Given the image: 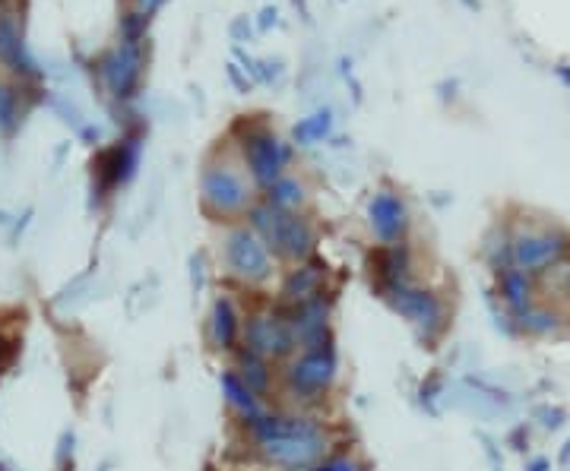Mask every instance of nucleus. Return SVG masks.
Instances as JSON below:
<instances>
[{"mask_svg":"<svg viewBox=\"0 0 570 471\" xmlns=\"http://www.w3.org/2000/svg\"><path fill=\"white\" fill-rule=\"evenodd\" d=\"M263 462L282 471H308L323 459L327 434L311 418H285V415H257L251 421Z\"/></svg>","mask_w":570,"mask_h":471,"instance_id":"f257e3e1","label":"nucleus"},{"mask_svg":"<svg viewBox=\"0 0 570 471\" xmlns=\"http://www.w3.org/2000/svg\"><path fill=\"white\" fill-rule=\"evenodd\" d=\"M251 225L257 231V238L266 244V250H273L282 260H308L314 253V228L308 219H301L292 209L279 206H254L251 209Z\"/></svg>","mask_w":570,"mask_h":471,"instance_id":"f03ea898","label":"nucleus"},{"mask_svg":"<svg viewBox=\"0 0 570 471\" xmlns=\"http://www.w3.org/2000/svg\"><path fill=\"white\" fill-rule=\"evenodd\" d=\"M384 298L390 301V307L396 313H403L406 320L415 323V329L422 332L425 342H434L437 336L444 332L447 326V313H444V304L434 298L431 291H422V288H412L406 282L393 285Z\"/></svg>","mask_w":570,"mask_h":471,"instance_id":"7ed1b4c3","label":"nucleus"},{"mask_svg":"<svg viewBox=\"0 0 570 471\" xmlns=\"http://www.w3.org/2000/svg\"><path fill=\"white\" fill-rule=\"evenodd\" d=\"M203 206L213 215H238L251 203V190L235 165H209L203 171Z\"/></svg>","mask_w":570,"mask_h":471,"instance_id":"20e7f679","label":"nucleus"},{"mask_svg":"<svg viewBox=\"0 0 570 471\" xmlns=\"http://www.w3.org/2000/svg\"><path fill=\"white\" fill-rule=\"evenodd\" d=\"M336 377V355L333 348H317L304 351L298 361L289 364L285 370V386L295 399H317L330 389Z\"/></svg>","mask_w":570,"mask_h":471,"instance_id":"39448f33","label":"nucleus"},{"mask_svg":"<svg viewBox=\"0 0 570 471\" xmlns=\"http://www.w3.org/2000/svg\"><path fill=\"white\" fill-rule=\"evenodd\" d=\"M225 260H228V269H232L235 276L244 282H263L273 272L270 250H266V244L247 228H235L232 234H228Z\"/></svg>","mask_w":570,"mask_h":471,"instance_id":"423d86ee","label":"nucleus"},{"mask_svg":"<svg viewBox=\"0 0 570 471\" xmlns=\"http://www.w3.org/2000/svg\"><path fill=\"white\" fill-rule=\"evenodd\" d=\"M244 159L254 174V181L270 187L273 181L282 178V168L289 162V149L279 143L276 133H270L266 127H254L244 136Z\"/></svg>","mask_w":570,"mask_h":471,"instance_id":"0eeeda50","label":"nucleus"},{"mask_svg":"<svg viewBox=\"0 0 570 471\" xmlns=\"http://www.w3.org/2000/svg\"><path fill=\"white\" fill-rule=\"evenodd\" d=\"M244 342H247V351H254V355H260L263 361L266 358H289L295 351L292 326L285 317H279V313H273V317L257 313V317L247 320Z\"/></svg>","mask_w":570,"mask_h":471,"instance_id":"6e6552de","label":"nucleus"},{"mask_svg":"<svg viewBox=\"0 0 570 471\" xmlns=\"http://www.w3.org/2000/svg\"><path fill=\"white\" fill-rule=\"evenodd\" d=\"M285 320L292 326L295 345L301 342L304 351H317L327 345V304H323V298L301 307H289V317Z\"/></svg>","mask_w":570,"mask_h":471,"instance_id":"1a4fd4ad","label":"nucleus"},{"mask_svg":"<svg viewBox=\"0 0 570 471\" xmlns=\"http://www.w3.org/2000/svg\"><path fill=\"white\" fill-rule=\"evenodd\" d=\"M323 285H327V269L320 263H304L292 269L282 282V301L289 307H301L323 298Z\"/></svg>","mask_w":570,"mask_h":471,"instance_id":"9d476101","label":"nucleus"},{"mask_svg":"<svg viewBox=\"0 0 570 471\" xmlns=\"http://www.w3.org/2000/svg\"><path fill=\"white\" fill-rule=\"evenodd\" d=\"M564 250V241L558 234H523L513 244V260H517L520 272H539L548 263H555Z\"/></svg>","mask_w":570,"mask_h":471,"instance_id":"9b49d317","label":"nucleus"},{"mask_svg":"<svg viewBox=\"0 0 570 471\" xmlns=\"http://www.w3.org/2000/svg\"><path fill=\"white\" fill-rule=\"evenodd\" d=\"M368 215H371V228L380 241H399V234L406 231L409 219H406V206L403 200H399L396 193L384 190V193H377L371 206H368Z\"/></svg>","mask_w":570,"mask_h":471,"instance_id":"f8f14e48","label":"nucleus"},{"mask_svg":"<svg viewBox=\"0 0 570 471\" xmlns=\"http://www.w3.org/2000/svg\"><path fill=\"white\" fill-rule=\"evenodd\" d=\"M368 266H371V276L377 279V288L387 294L393 285H399V282H403V276H406V253L393 250V247H380L368 257Z\"/></svg>","mask_w":570,"mask_h":471,"instance_id":"ddd939ff","label":"nucleus"},{"mask_svg":"<svg viewBox=\"0 0 570 471\" xmlns=\"http://www.w3.org/2000/svg\"><path fill=\"white\" fill-rule=\"evenodd\" d=\"M108 73V83L114 89V95H127L130 86L137 83V76H140V54L133 45H124L118 54L111 57V67H105Z\"/></svg>","mask_w":570,"mask_h":471,"instance_id":"4468645a","label":"nucleus"},{"mask_svg":"<svg viewBox=\"0 0 570 471\" xmlns=\"http://www.w3.org/2000/svg\"><path fill=\"white\" fill-rule=\"evenodd\" d=\"M238 313L232 307V301L219 298L213 304V320H209V339H213L216 348H232L238 339Z\"/></svg>","mask_w":570,"mask_h":471,"instance_id":"2eb2a0df","label":"nucleus"},{"mask_svg":"<svg viewBox=\"0 0 570 471\" xmlns=\"http://www.w3.org/2000/svg\"><path fill=\"white\" fill-rule=\"evenodd\" d=\"M222 392H225V399H228V405H235L244 418H257L260 415V405H257V396L251 389H247L244 383H241V377L238 374H222Z\"/></svg>","mask_w":570,"mask_h":471,"instance_id":"dca6fc26","label":"nucleus"},{"mask_svg":"<svg viewBox=\"0 0 570 471\" xmlns=\"http://www.w3.org/2000/svg\"><path fill=\"white\" fill-rule=\"evenodd\" d=\"M238 370H241V383L247 386L257 396V392H266L270 389V370H266V361L260 355H254V351H244V355L238 358Z\"/></svg>","mask_w":570,"mask_h":471,"instance_id":"f3484780","label":"nucleus"},{"mask_svg":"<svg viewBox=\"0 0 570 471\" xmlns=\"http://www.w3.org/2000/svg\"><path fill=\"white\" fill-rule=\"evenodd\" d=\"M501 291H504V301H507L510 310L523 313V310L529 307V294H532V288H529L526 272H520V269H504V276H501Z\"/></svg>","mask_w":570,"mask_h":471,"instance_id":"a211bd4d","label":"nucleus"},{"mask_svg":"<svg viewBox=\"0 0 570 471\" xmlns=\"http://www.w3.org/2000/svg\"><path fill=\"white\" fill-rule=\"evenodd\" d=\"M0 57H7L16 70H29V61L23 57V45H19V35L7 16H0Z\"/></svg>","mask_w":570,"mask_h":471,"instance_id":"6ab92c4d","label":"nucleus"},{"mask_svg":"<svg viewBox=\"0 0 570 471\" xmlns=\"http://www.w3.org/2000/svg\"><path fill=\"white\" fill-rule=\"evenodd\" d=\"M304 200V187L292 178H279L270 184V206H279V209H292Z\"/></svg>","mask_w":570,"mask_h":471,"instance_id":"aec40b11","label":"nucleus"},{"mask_svg":"<svg viewBox=\"0 0 570 471\" xmlns=\"http://www.w3.org/2000/svg\"><path fill=\"white\" fill-rule=\"evenodd\" d=\"M330 130V114L323 111V114H314L311 121H304V124H298L295 127V140L298 143H314V140H320L323 133Z\"/></svg>","mask_w":570,"mask_h":471,"instance_id":"412c9836","label":"nucleus"},{"mask_svg":"<svg viewBox=\"0 0 570 471\" xmlns=\"http://www.w3.org/2000/svg\"><path fill=\"white\" fill-rule=\"evenodd\" d=\"M520 320H523V326H526L529 332H555V329H558V317H555V313H548V310H532V307H526V310L520 313Z\"/></svg>","mask_w":570,"mask_h":471,"instance_id":"4be33fe9","label":"nucleus"},{"mask_svg":"<svg viewBox=\"0 0 570 471\" xmlns=\"http://www.w3.org/2000/svg\"><path fill=\"white\" fill-rule=\"evenodd\" d=\"M13 124V92L7 86H0V127Z\"/></svg>","mask_w":570,"mask_h":471,"instance_id":"5701e85b","label":"nucleus"},{"mask_svg":"<svg viewBox=\"0 0 570 471\" xmlns=\"http://www.w3.org/2000/svg\"><path fill=\"white\" fill-rule=\"evenodd\" d=\"M314 471H358V465L352 462V459H330V462H323V465H317Z\"/></svg>","mask_w":570,"mask_h":471,"instance_id":"b1692460","label":"nucleus"},{"mask_svg":"<svg viewBox=\"0 0 570 471\" xmlns=\"http://www.w3.org/2000/svg\"><path fill=\"white\" fill-rule=\"evenodd\" d=\"M61 471H73V465H67V462H64V465H61Z\"/></svg>","mask_w":570,"mask_h":471,"instance_id":"393cba45","label":"nucleus"},{"mask_svg":"<svg viewBox=\"0 0 570 471\" xmlns=\"http://www.w3.org/2000/svg\"><path fill=\"white\" fill-rule=\"evenodd\" d=\"M152 4H156V0H143V7H152Z\"/></svg>","mask_w":570,"mask_h":471,"instance_id":"a878e982","label":"nucleus"},{"mask_svg":"<svg viewBox=\"0 0 570 471\" xmlns=\"http://www.w3.org/2000/svg\"><path fill=\"white\" fill-rule=\"evenodd\" d=\"M0 351H4V342H0Z\"/></svg>","mask_w":570,"mask_h":471,"instance_id":"bb28decb","label":"nucleus"}]
</instances>
